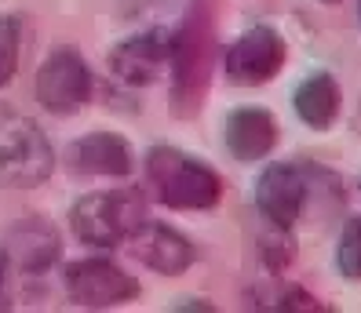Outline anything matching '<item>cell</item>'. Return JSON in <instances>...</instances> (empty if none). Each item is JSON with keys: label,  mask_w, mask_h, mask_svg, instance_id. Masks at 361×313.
Masks as SVG:
<instances>
[{"label": "cell", "mask_w": 361, "mask_h": 313, "mask_svg": "<svg viewBox=\"0 0 361 313\" xmlns=\"http://www.w3.org/2000/svg\"><path fill=\"white\" fill-rule=\"evenodd\" d=\"M0 309H11V259L0 248Z\"/></svg>", "instance_id": "cell-18"}, {"label": "cell", "mask_w": 361, "mask_h": 313, "mask_svg": "<svg viewBox=\"0 0 361 313\" xmlns=\"http://www.w3.org/2000/svg\"><path fill=\"white\" fill-rule=\"evenodd\" d=\"M92 88L95 84H92L88 62H84V55L73 51V48H55L44 62H40L37 80H33L37 102L55 117L80 113L92 98Z\"/></svg>", "instance_id": "cell-5"}, {"label": "cell", "mask_w": 361, "mask_h": 313, "mask_svg": "<svg viewBox=\"0 0 361 313\" xmlns=\"http://www.w3.org/2000/svg\"><path fill=\"white\" fill-rule=\"evenodd\" d=\"M124 244H128V252L142 266H150L154 274H161V277H179L197 259L194 244H190L179 229L161 226V222H142Z\"/></svg>", "instance_id": "cell-10"}, {"label": "cell", "mask_w": 361, "mask_h": 313, "mask_svg": "<svg viewBox=\"0 0 361 313\" xmlns=\"http://www.w3.org/2000/svg\"><path fill=\"white\" fill-rule=\"evenodd\" d=\"M146 179L164 207L176 212H208L223 200V179L204 160L176 146H154L146 153Z\"/></svg>", "instance_id": "cell-2"}, {"label": "cell", "mask_w": 361, "mask_h": 313, "mask_svg": "<svg viewBox=\"0 0 361 313\" xmlns=\"http://www.w3.org/2000/svg\"><path fill=\"white\" fill-rule=\"evenodd\" d=\"M278 309H322V306H317V299H314V295H307V291L288 288L285 295L278 299Z\"/></svg>", "instance_id": "cell-17"}, {"label": "cell", "mask_w": 361, "mask_h": 313, "mask_svg": "<svg viewBox=\"0 0 361 313\" xmlns=\"http://www.w3.org/2000/svg\"><path fill=\"white\" fill-rule=\"evenodd\" d=\"M307 204V179L295 164H270L256 179V207L267 215L270 226L292 229Z\"/></svg>", "instance_id": "cell-11"}, {"label": "cell", "mask_w": 361, "mask_h": 313, "mask_svg": "<svg viewBox=\"0 0 361 313\" xmlns=\"http://www.w3.org/2000/svg\"><path fill=\"white\" fill-rule=\"evenodd\" d=\"M357 23H361V0H357Z\"/></svg>", "instance_id": "cell-20"}, {"label": "cell", "mask_w": 361, "mask_h": 313, "mask_svg": "<svg viewBox=\"0 0 361 313\" xmlns=\"http://www.w3.org/2000/svg\"><path fill=\"white\" fill-rule=\"evenodd\" d=\"M66 164L73 175H92V179H124L132 175L135 157L132 146L117 132H92L80 135L77 142H70L66 150Z\"/></svg>", "instance_id": "cell-9"}, {"label": "cell", "mask_w": 361, "mask_h": 313, "mask_svg": "<svg viewBox=\"0 0 361 313\" xmlns=\"http://www.w3.org/2000/svg\"><path fill=\"white\" fill-rule=\"evenodd\" d=\"M66 291L84 309H110L139 299V281L110 259H80L66 266Z\"/></svg>", "instance_id": "cell-7"}, {"label": "cell", "mask_w": 361, "mask_h": 313, "mask_svg": "<svg viewBox=\"0 0 361 313\" xmlns=\"http://www.w3.org/2000/svg\"><path fill=\"white\" fill-rule=\"evenodd\" d=\"M4 252H8L11 266H18L23 274H44L62 255V237L44 215H30V219H18L8 229Z\"/></svg>", "instance_id": "cell-12"}, {"label": "cell", "mask_w": 361, "mask_h": 313, "mask_svg": "<svg viewBox=\"0 0 361 313\" xmlns=\"http://www.w3.org/2000/svg\"><path fill=\"white\" fill-rule=\"evenodd\" d=\"M226 150L238 160H263L278 146V120L263 106H241L226 117Z\"/></svg>", "instance_id": "cell-13"}, {"label": "cell", "mask_w": 361, "mask_h": 313, "mask_svg": "<svg viewBox=\"0 0 361 313\" xmlns=\"http://www.w3.org/2000/svg\"><path fill=\"white\" fill-rule=\"evenodd\" d=\"M336 266L347 281H361V215L347 219L343 234H339V248H336Z\"/></svg>", "instance_id": "cell-15"}, {"label": "cell", "mask_w": 361, "mask_h": 313, "mask_svg": "<svg viewBox=\"0 0 361 313\" xmlns=\"http://www.w3.org/2000/svg\"><path fill=\"white\" fill-rule=\"evenodd\" d=\"M146 222V197L135 186L124 190L88 193L70 207V226L80 244L92 248H117Z\"/></svg>", "instance_id": "cell-3"}, {"label": "cell", "mask_w": 361, "mask_h": 313, "mask_svg": "<svg viewBox=\"0 0 361 313\" xmlns=\"http://www.w3.org/2000/svg\"><path fill=\"white\" fill-rule=\"evenodd\" d=\"M292 106H295V117H300L307 128L325 132V128H332L336 117H339L343 91H339V84H336L332 73H310L303 84L295 88Z\"/></svg>", "instance_id": "cell-14"}, {"label": "cell", "mask_w": 361, "mask_h": 313, "mask_svg": "<svg viewBox=\"0 0 361 313\" xmlns=\"http://www.w3.org/2000/svg\"><path fill=\"white\" fill-rule=\"evenodd\" d=\"M18 55H23V26H18V18L0 15V88L15 77Z\"/></svg>", "instance_id": "cell-16"}, {"label": "cell", "mask_w": 361, "mask_h": 313, "mask_svg": "<svg viewBox=\"0 0 361 313\" xmlns=\"http://www.w3.org/2000/svg\"><path fill=\"white\" fill-rule=\"evenodd\" d=\"M172 62V33H135L110 51V73L128 88H150Z\"/></svg>", "instance_id": "cell-8"}, {"label": "cell", "mask_w": 361, "mask_h": 313, "mask_svg": "<svg viewBox=\"0 0 361 313\" xmlns=\"http://www.w3.org/2000/svg\"><path fill=\"white\" fill-rule=\"evenodd\" d=\"M216 30H212V4L190 0L186 23L172 33V113L179 120L197 117L204 106V95L216 73Z\"/></svg>", "instance_id": "cell-1"}, {"label": "cell", "mask_w": 361, "mask_h": 313, "mask_svg": "<svg viewBox=\"0 0 361 313\" xmlns=\"http://www.w3.org/2000/svg\"><path fill=\"white\" fill-rule=\"evenodd\" d=\"M317 4H339V0H317Z\"/></svg>", "instance_id": "cell-19"}, {"label": "cell", "mask_w": 361, "mask_h": 313, "mask_svg": "<svg viewBox=\"0 0 361 313\" xmlns=\"http://www.w3.org/2000/svg\"><path fill=\"white\" fill-rule=\"evenodd\" d=\"M55 172V146L37 120L23 113L0 117V186L33 190Z\"/></svg>", "instance_id": "cell-4"}, {"label": "cell", "mask_w": 361, "mask_h": 313, "mask_svg": "<svg viewBox=\"0 0 361 313\" xmlns=\"http://www.w3.org/2000/svg\"><path fill=\"white\" fill-rule=\"evenodd\" d=\"M288 58V44L278 30L270 26H252L248 33H241L223 55V70L226 80L238 88H259L267 80H274L281 73Z\"/></svg>", "instance_id": "cell-6"}]
</instances>
